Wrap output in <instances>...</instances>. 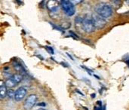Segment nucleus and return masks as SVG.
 I'll return each mask as SVG.
<instances>
[{
    "label": "nucleus",
    "mask_w": 129,
    "mask_h": 110,
    "mask_svg": "<svg viewBox=\"0 0 129 110\" xmlns=\"http://www.w3.org/2000/svg\"><path fill=\"white\" fill-rule=\"evenodd\" d=\"M96 12L98 13V15L101 16L103 18H109L112 16L113 11L110 5L102 4L98 6V8H96Z\"/></svg>",
    "instance_id": "1"
},
{
    "label": "nucleus",
    "mask_w": 129,
    "mask_h": 110,
    "mask_svg": "<svg viewBox=\"0 0 129 110\" xmlns=\"http://www.w3.org/2000/svg\"><path fill=\"white\" fill-rule=\"evenodd\" d=\"M60 6L63 11V12L67 15V16H73L74 15L76 12V8L75 5L73 3L71 2V1H67V0H63L60 2Z\"/></svg>",
    "instance_id": "2"
},
{
    "label": "nucleus",
    "mask_w": 129,
    "mask_h": 110,
    "mask_svg": "<svg viewBox=\"0 0 129 110\" xmlns=\"http://www.w3.org/2000/svg\"><path fill=\"white\" fill-rule=\"evenodd\" d=\"M83 30L87 33H91L94 31L95 27L92 22L91 17H85L83 18V21L82 23Z\"/></svg>",
    "instance_id": "3"
},
{
    "label": "nucleus",
    "mask_w": 129,
    "mask_h": 110,
    "mask_svg": "<svg viewBox=\"0 0 129 110\" xmlns=\"http://www.w3.org/2000/svg\"><path fill=\"white\" fill-rule=\"evenodd\" d=\"M36 102H37V96L36 94H30L25 100L23 103V108L26 110L30 109L36 105Z\"/></svg>",
    "instance_id": "4"
},
{
    "label": "nucleus",
    "mask_w": 129,
    "mask_h": 110,
    "mask_svg": "<svg viewBox=\"0 0 129 110\" xmlns=\"http://www.w3.org/2000/svg\"><path fill=\"white\" fill-rule=\"evenodd\" d=\"M92 22L94 23V26L95 29H102L104 27V26L107 24V21L104 20V18L101 17L99 15H94L91 17Z\"/></svg>",
    "instance_id": "5"
},
{
    "label": "nucleus",
    "mask_w": 129,
    "mask_h": 110,
    "mask_svg": "<svg viewBox=\"0 0 129 110\" xmlns=\"http://www.w3.org/2000/svg\"><path fill=\"white\" fill-rule=\"evenodd\" d=\"M27 90L24 87H20L18 89H17L14 92V100L17 102L21 101L26 95Z\"/></svg>",
    "instance_id": "6"
},
{
    "label": "nucleus",
    "mask_w": 129,
    "mask_h": 110,
    "mask_svg": "<svg viewBox=\"0 0 129 110\" xmlns=\"http://www.w3.org/2000/svg\"><path fill=\"white\" fill-rule=\"evenodd\" d=\"M7 87L5 86V82L0 80V98H5L7 96Z\"/></svg>",
    "instance_id": "7"
},
{
    "label": "nucleus",
    "mask_w": 129,
    "mask_h": 110,
    "mask_svg": "<svg viewBox=\"0 0 129 110\" xmlns=\"http://www.w3.org/2000/svg\"><path fill=\"white\" fill-rule=\"evenodd\" d=\"M52 3H53V4H51V2L49 1V2H48L47 6H48V9H49V11H50L51 12L56 13V12L58 11V5H57V4H56V2H54V1H52Z\"/></svg>",
    "instance_id": "8"
},
{
    "label": "nucleus",
    "mask_w": 129,
    "mask_h": 110,
    "mask_svg": "<svg viewBox=\"0 0 129 110\" xmlns=\"http://www.w3.org/2000/svg\"><path fill=\"white\" fill-rule=\"evenodd\" d=\"M5 86H6L7 88H12L15 87V86L17 85L11 77L7 79L6 81L5 82Z\"/></svg>",
    "instance_id": "9"
},
{
    "label": "nucleus",
    "mask_w": 129,
    "mask_h": 110,
    "mask_svg": "<svg viewBox=\"0 0 129 110\" xmlns=\"http://www.w3.org/2000/svg\"><path fill=\"white\" fill-rule=\"evenodd\" d=\"M13 66H14V68L17 72H21V73H25V72H26V71H25L24 68L23 67V66L20 65V64L18 62H17V61H14V62H13Z\"/></svg>",
    "instance_id": "10"
},
{
    "label": "nucleus",
    "mask_w": 129,
    "mask_h": 110,
    "mask_svg": "<svg viewBox=\"0 0 129 110\" xmlns=\"http://www.w3.org/2000/svg\"><path fill=\"white\" fill-rule=\"evenodd\" d=\"M11 78L14 80V82L17 83V84H19L22 79H23V76L20 75V73H16V74H14L11 76Z\"/></svg>",
    "instance_id": "11"
},
{
    "label": "nucleus",
    "mask_w": 129,
    "mask_h": 110,
    "mask_svg": "<svg viewBox=\"0 0 129 110\" xmlns=\"http://www.w3.org/2000/svg\"><path fill=\"white\" fill-rule=\"evenodd\" d=\"M14 91L13 89H9L7 91V97L9 98H14Z\"/></svg>",
    "instance_id": "12"
},
{
    "label": "nucleus",
    "mask_w": 129,
    "mask_h": 110,
    "mask_svg": "<svg viewBox=\"0 0 129 110\" xmlns=\"http://www.w3.org/2000/svg\"><path fill=\"white\" fill-rule=\"evenodd\" d=\"M82 21H83V18H82V17H79V16H78V17H76L75 18V23H76V25H77V24L82 25Z\"/></svg>",
    "instance_id": "13"
},
{
    "label": "nucleus",
    "mask_w": 129,
    "mask_h": 110,
    "mask_svg": "<svg viewBox=\"0 0 129 110\" xmlns=\"http://www.w3.org/2000/svg\"><path fill=\"white\" fill-rule=\"evenodd\" d=\"M45 48H46L47 51H49V52H50L51 54H54V50H53V48H52L51 47H50V46H46Z\"/></svg>",
    "instance_id": "14"
},
{
    "label": "nucleus",
    "mask_w": 129,
    "mask_h": 110,
    "mask_svg": "<svg viewBox=\"0 0 129 110\" xmlns=\"http://www.w3.org/2000/svg\"><path fill=\"white\" fill-rule=\"evenodd\" d=\"M94 110H104V109L103 108V106H94Z\"/></svg>",
    "instance_id": "15"
},
{
    "label": "nucleus",
    "mask_w": 129,
    "mask_h": 110,
    "mask_svg": "<svg viewBox=\"0 0 129 110\" xmlns=\"http://www.w3.org/2000/svg\"><path fill=\"white\" fill-rule=\"evenodd\" d=\"M38 106H45V103H40L38 104Z\"/></svg>",
    "instance_id": "16"
},
{
    "label": "nucleus",
    "mask_w": 129,
    "mask_h": 110,
    "mask_svg": "<svg viewBox=\"0 0 129 110\" xmlns=\"http://www.w3.org/2000/svg\"><path fill=\"white\" fill-rule=\"evenodd\" d=\"M125 63H126V64L128 65V66L129 67V59L128 60H125Z\"/></svg>",
    "instance_id": "17"
},
{
    "label": "nucleus",
    "mask_w": 129,
    "mask_h": 110,
    "mask_svg": "<svg viewBox=\"0 0 129 110\" xmlns=\"http://www.w3.org/2000/svg\"><path fill=\"white\" fill-rule=\"evenodd\" d=\"M91 97H92V98H93V97L94 98V97H95V94H91Z\"/></svg>",
    "instance_id": "18"
},
{
    "label": "nucleus",
    "mask_w": 129,
    "mask_h": 110,
    "mask_svg": "<svg viewBox=\"0 0 129 110\" xmlns=\"http://www.w3.org/2000/svg\"><path fill=\"white\" fill-rule=\"evenodd\" d=\"M38 110H46V109H39Z\"/></svg>",
    "instance_id": "19"
}]
</instances>
